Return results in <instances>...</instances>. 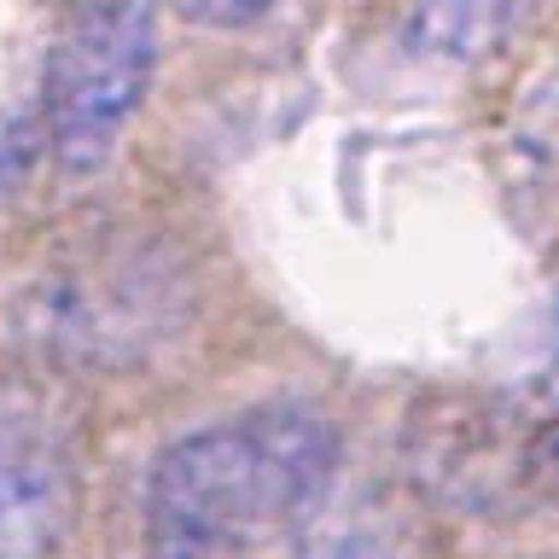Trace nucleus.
<instances>
[{
    "instance_id": "1",
    "label": "nucleus",
    "mask_w": 559,
    "mask_h": 559,
    "mask_svg": "<svg viewBox=\"0 0 559 559\" xmlns=\"http://www.w3.org/2000/svg\"><path fill=\"white\" fill-rule=\"evenodd\" d=\"M338 478V437L309 408H251L187 431L152 461L146 524L251 542L297 524L309 501Z\"/></svg>"
},
{
    "instance_id": "2",
    "label": "nucleus",
    "mask_w": 559,
    "mask_h": 559,
    "mask_svg": "<svg viewBox=\"0 0 559 559\" xmlns=\"http://www.w3.org/2000/svg\"><path fill=\"white\" fill-rule=\"evenodd\" d=\"M157 64V0H70L47 64V140L59 169L111 164Z\"/></svg>"
},
{
    "instance_id": "3",
    "label": "nucleus",
    "mask_w": 559,
    "mask_h": 559,
    "mask_svg": "<svg viewBox=\"0 0 559 559\" xmlns=\"http://www.w3.org/2000/svg\"><path fill=\"white\" fill-rule=\"evenodd\" d=\"M169 269H157L146 251H87L64 269L41 274L29 297V338L52 356L82 361H129L146 356L152 338H164L169 309Z\"/></svg>"
},
{
    "instance_id": "4",
    "label": "nucleus",
    "mask_w": 559,
    "mask_h": 559,
    "mask_svg": "<svg viewBox=\"0 0 559 559\" xmlns=\"http://www.w3.org/2000/svg\"><path fill=\"white\" fill-rule=\"evenodd\" d=\"M76 496L82 466L70 431L35 402H0V559H52Z\"/></svg>"
},
{
    "instance_id": "5",
    "label": "nucleus",
    "mask_w": 559,
    "mask_h": 559,
    "mask_svg": "<svg viewBox=\"0 0 559 559\" xmlns=\"http://www.w3.org/2000/svg\"><path fill=\"white\" fill-rule=\"evenodd\" d=\"M297 559H449V548L414 496L332 478L297 519Z\"/></svg>"
},
{
    "instance_id": "6",
    "label": "nucleus",
    "mask_w": 559,
    "mask_h": 559,
    "mask_svg": "<svg viewBox=\"0 0 559 559\" xmlns=\"http://www.w3.org/2000/svg\"><path fill=\"white\" fill-rule=\"evenodd\" d=\"M507 17H513V0H419L414 7V35L431 52L472 59V52H489L501 41Z\"/></svg>"
},
{
    "instance_id": "7",
    "label": "nucleus",
    "mask_w": 559,
    "mask_h": 559,
    "mask_svg": "<svg viewBox=\"0 0 559 559\" xmlns=\"http://www.w3.org/2000/svg\"><path fill=\"white\" fill-rule=\"evenodd\" d=\"M146 536H152V559H245V542L181 531V524H146Z\"/></svg>"
},
{
    "instance_id": "8",
    "label": "nucleus",
    "mask_w": 559,
    "mask_h": 559,
    "mask_svg": "<svg viewBox=\"0 0 559 559\" xmlns=\"http://www.w3.org/2000/svg\"><path fill=\"white\" fill-rule=\"evenodd\" d=\"M181 7L199 17V24H216V29H245L257 17L274 12V0H181Z\"/></svg>"
},
{
    "instance_id": "9",
    "label": "nucleus",
    "mask_w": 559,
    "mask_h": 559,
    "mask_svg": "<svg viewBox=\"0 0 559 559\" xmlns=\"http://www.w3.org/2000/svg\"><path fill=\"white\" fill-rule=\"evenodd\" d=\"M542 461H548V466L559 472V414H554V426H548V437H542Z\"/></svg>"
}]
</instances>
